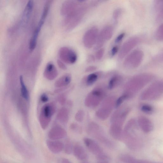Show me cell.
<instances>
[{"label":"cell","instance_id":"cell-32","mask_svg":"<svg viewBox=\"0 0 163 163\" xmlns=\"http://www.w3.org/2000/svg\"><path fill=\"white\" fill-rule=\"evenodd\" d=\"M96 67L94 66H91L88 67L86 69V71H91L96 70Z\"/></svg>","mask_w":163,"mask_h":163},{"label":"cell","instance_id":"cell-29","mask_svg":"<svg viewBox=\"0 0 163 163\" xmlns=\"http://www.w3.org/2000/svg\"><path fill=\"white\" fill-rule=\"evenodd\" d=\"M57 63L59 67L61 69H66V67L65 65L61 60H57Z\"/></svg>","mask_w":163,"mask_h":163},{"label":"cell","instance_id":"cell-16","mask_svg":"<svg viewBox=\"0 0 163 163\" xmlns=\"http://www.w3.org/2000/svg\"><path fill=\"white\" fill-rule=\"evenodd\" d=\"M73 152L75 156L79 160H84L87 157V155L84 149L79 145H75L73 147Z\"/></svg>","mask_w":163,"mask_h":163},{"label":"cell","instance_id":"cell-25","mask_svg":"<svg viewBox=\"0 0 163 163\" xmlns=\"http://www.w3.org/2000/svg\"><path fill=\"white\" fill-rule=\"evenodd\" d=\"M104 52L105 51L103 48H100L99 49L96 54V59L98 60L101 59L104 56Z\"/></svg>","mask_w":163,"mask_h":163},{"label":"cell","instance_id":"cell-12","mask_svg":"<svg viewBox=\"0 0 163 163\" xmlns=\"http://www.w3.org/2000/svg\"><path fill=\"white\" fill-rule=\"evenodd\" d=\"M66 135V133L64 129L58 127L53 128L48 133V136L50 139L58 140L63 139Z\"/></svg>","mask_w":163,"mask_h":163},{"label":"cell","instance_id":"cell-19","mask_svg":"<svg viewBox=\"0 0 163 163\" xmlns=\"http://www.w3.org/2000/svg\"><path fill=\"white\" fill-rule=\"evenodd\" d=\"M20 82L21 86V94L22 96L24 98L27 100L29 98L28 93L22 76L20 77Z\"/></svg>","mask_w":163,"mask_h":163},{"label":"cell","instance_id":"cell-22","mask_svg":"<svg viewBox=\"0 0 163 163\" xmlns=\"http://www.w3.org/2000/svg\"><path fill=\"white\" fill-rule=\"evenodd\" d=\"M119 78L118 76H115L112 78L110 80L109 85L108 88L110 89L113 88L119 83Z\"/></svg>","mask_w":163,"mask_h":163},{"label":"cell","instance_id":"cell-13","mask_svg":"<svg viewBox=\"0 0 163 163\" xmlns=\"http://www.w3.org/2000/svg\"><path fill=\"white\" fill-rule=\"evenodd\" d=\"M34 6L33 1H29L27 3L23 12L21 23L22 25L27 23L32 13Z\"/></svg>","mask_w":163,"mask_h":163},{"label":"cell","instance_id":"cell-18","mask_svg":"<svg viewBox=\"0 0 163 163\" xmlns=\"http://www.w3.org/2000/svg\"><path fill=\"white\" fill-rule=\"evenodd\" d=\"M140 110L144 113L151 115L152 114L154 111V109L153 106L147 104H143L140 106Z\"/></svg>","mask_w":163,"mask_h":163},{"label":"cell","instance_id":"cell-30","mask_svg":"<svg viewBox=\"0 0 163 163\" xmlns=\"http://www.w3.org/2000/svg\"><path fill=\"white\" fill-rule=\"evenodd\" d=\"M87 60L89 62H93L95 61V58L93 55H90L88 57Z\"/></svg>","mask_w":163,"mask_h":163},{"label":"cell","instance_id":"cell-31","mask_svg":"<svg viewBox=\"0 0 163 163\" xmlns=\"http://www.w3.org/2000/svg\"><path fill=\"white\" fill-rule=\"evenodd\" d=\"M41 99L43 102H45L48 101V98L46 95L43 94L41 96Z\"/></svg>","mask_w":163,"mask_h":163},{"label":"cell","instance_id":"cell-34","mask_svg":"<svg viewBox=\"0 0 163 163\" xmlns=\"http://www.w3.org/2000/svg\"><path fill=\"white\" fill-rule=\"evenodd\" d=\"M97 163H109V162L106 160H99Z\"/></svg>","mask_w":163,"mask_h":163},{"label":"cell","instance_id":"cell-17","mask_svg":"<svg viewBox=\"0 0 163 163\" xmlns=\"http://www.w3.org/2000/svg\"><path fill=\"white\" fill-rule=\"evenodd\" d=\"M54 111V107L50 104L47 105L43 108L41 116H44V118L47 120H49L53 114Z\"/></svg>","mask_w":163,"mask_h":163},{"label":"cell","instance_id":"cell-27","mask_svg":"<svg viewBox=\"0 0 163 163\" xmlns=\"http://www.w3.org/2000/svg\"><path fill=\"white\" fill-rule=\"evenodd\" d=\"M125 35V33H122L118 35L115 39V43H120L124 38Z\"/></svg>","mask_w":163,"mask_h":163},{"label":"cell","instance_id":"cell-7","mask_svg":"<svg viewBox=\"0 0 163 163\" xmlns=\"http://www.w3.org/2000/svg\"><path fill=\"white\" fill-rule=\"evenodd\" d=\"M98 30L96 27H93L88 30L83 37L84 46L90 48L96 43L98 36Z\"/></svg>","mask_w":163,"mask_h":163},{"label":"cell","instance_id":"cell-28","mask_svg":"<svg viewBox=\"0 0 163 163\" xmlns=\"http://www.w3.org/2000/svg\"><path fill=\"white\" fill-rule=\"evenodd\" d=\"M118 48L117 46H115L112 48L111 51V54L112 56H115L117 53Z\"/></svg>","mask_w":163,"mask_h":163},{"label":"cell","instance_id":"cell-14","mask_svg":"<svg viewBox=\"0 0 163 163\" xmlns=\"http://www.w3.org/2000/svg\"><path fill=\"white\" fill-rule=\"evenodd\" d=\"M44 74L48 79H53L57 76V71L52 62H49L46 67Z\"/></svg>","mask_w":163,"mask_h":163},{"label":"cell","instance_id":"cell-35","mask_svg":"<svg viewBox=\"0 0 163 163\" xmlns=\"http://www.w3.org/2000/svg\"><path fill=\"white\" fill-rule=\"evenodd\" d=\"M87 163V162H83V163Z\"/></svg>","mask_w":163,"mask_h":163},{"label":"cell","instance_id":"cell-4","mask_svg":"<svg viewBox=\"0 0 163 163\" xmlns=\"http://www.w3.org/2000/svg\"><path fill=\"white\" fill-rule=\"evenodd\" d=\"M141 41V39L140 37L134 36L125 42L120 50L118 55L119 58L121 60L124 58Z\"/></svg>","mask_w":163,"mask_h":163},{"label":"cell","instance_id":"cell-8","mask_svg":"<svg viewBox=\"0 0 163 163\" xmlns=\"http://www.w3.org/2000/svg\"><path fill=\"white\" fill-rule=\"evenodd\" d=\"M59 55L61 60L67 64H74L77 59L76 53L72 49L67 47L61 48Z\"/></svg>","mask_w":163,"mask_h":163},{"label":"cell","instance_id":"cell-3","mask_svg":"<svg viewBox=\"0 0 163 163\" xmlns=\"http://www.w3.org/2000/svg\"><path fill=\"white\" fill-rule=\"evenodd\" d=\"M144 57V54L142 50L140 49L135 50L125 60L124 66L130 69L138 67L142 63Z\"/></svg>","mask_w":163,"mask_h":163},{"label":"cell","instance_id":"cell-20","mask_svg":"<svg viewBox=\"0 0 163 163\" xmlns=\"http://www.w3.org/2000/svg\"><path fill=\"white\" fill-rule=\"evenodd\" d=\"M155 37L158 41H163V23L158 27L155 34Z\"/></svg>","mask_w":163,"mask_h":163},{"label":"cell","instance_id":"cell-24","mask_svg":"<svg viewBox=\"0 0 163 163\" xmlns=\"http://www.w3.org/2000/svg\"><path fill=\"white\" fill-rule=\"evenodd\" d=\"M129 98L128 95L126 94L120 97L117 100L116 104V107H118L123 102L125 99Z\"/></svg>","mask_w":163,"mask_h":163},{"label":"cell","instance_id":"cell-1","mask_svg":"<svg viewBox=\"0 0 163 163\" xmlns=\"http://www.w3.org/2000/svg\"><path fill=\"white\" fill-rule=\"evenodd\" d=\"M155 78L151 73H143L136 75L128 83L127 86L128 93L125 94L129 97L133 96L139 92Z\"/></svg>","mask_w":163,"mask_h":163},{"label":"cell","instance_id":"cell-10","mask_svg":"<svg viewBox=\"0 0 163 163\" xmlns=\"http://www.w3.org/2000/svg\"><path fill=\"white\" fill-rule=\"evenodd\" d=\"M50 5V2H48L46 4L39 21L32 35L34 37L38 38L41 29L47 17L49 8Z\"/></svg>","mask_w":163,"mask_h":163},{"label":"cell","instance_id":"cell-11","mask_svg":"<svg viewBox=\"0 0 163 163\" xmlns=\"http://www.w3.org/2000/svg\"><path fill=\"white\" fill-rule=\"evenodd\" d=\"M47 145L50 151L53 153H60L64 149V144L58 140H48L47 142Z\"/></svg>","mask_w":163,"mask_h":163},{"label":"cell","instance_id":"cell-9","mask_svg":"<svg viewBox=\"0 0 163 163\" xmlns=\"http://www.w3.org/2000/svg\"><path fill=\"white\" fill-rule=\"evenodd\" d=\"M138 123L141 130L145 133H150L153 130V123L146 117L143 116L139 117L138 120Z\"/></svg>","mask_w":163,"mask_h":163},{"label":"cell","instance_id":"cell-2","mask_svg":"<svg viewBox=\"0 0 163 163\" xmlns=\"http://www.w3.org/2000/svg\"><path fill=\"white\" fill-rule=\"evenodd\" d=\"M163 95V81H157L150 84L141 93L140 98L144 101H153Z\"/></svg>","mask_w":163,"mask_h":163},{"label":"cell","instance_id":"cell-23","mask_svg":"<svg viewBox=\"0 0 163 163\" xmlns=\"http://www.w3.org/2000/svg\"><path fill=\"white\" fill-rule=\"evenodd\" d=\"M73 148L71 142L68 140L67 141L64 145V149L66 153L67 154H70L73 151Z\"/></svg>","mask_w":163,"mask_h":163},{"label":"cell","instance_id":"cell-6","mask_svg":"<svg viewBox=\"0 0 163 163\" xmlns=\"http://www.w3.org/2000/svg\"><path fill=\"white\" fill-rule=\"evenodd\" d=\"M113 33V28L111 26H106L103 28L98 34L95 49L101 48L106 41L111 38Z\"/></svg>","mask_w":163,"mask_h":163},{"label":"cell","instance_id":"cell-21","mask_svg":"<svg viewBox=\"0 0 163 163\" xmlns=\"http://www.w3.org/2000/svg\"><path fill=\"white\" fill-rule=\"evenodd\" d=\"M97 78L98 76L96 74L93 73L90 74L87 78V84L88 85H92L96 81Z\"/></svg>","mask_w":163,"mask_h":163},{"label":"cell","instance_id":"cell-33","mask_svg":"<svg viewBox=\"0 0 163 163\" xmlns=\"http://www.w3.org/2000/svg\"><path fill=\"white\" fill-rule=\"evenodd\" d=\"M60 163H72L68 160L66 159V158H64L61 160Z\"/></svg>","mask_w":163,"mask_h":163},{"label":"cell","instance_id":"cell-26","mask_svg":"<svg viewBox=\"0 0 163 163\" xmlns=\"http://www.w3.org/2000/svg\"><path fill=\"white\" fill-rule=\"evenodd\" d=\"M121 13V10L118 9L115 10L114 12L113 18L115 21H117Z\"/></svg>","mask_w":163,"mask_h":163},{"label":"cell","instance_id":"cell-5","mask_svg":"<svg viewBox=\"0 0 163 163\" xmlns=\"http://www.w3.org/2000/svg\"><path fill=\"white\" fill-rule=\"evenodd\" d=\"M84 142L90 152L95 155L99 160H106L107 156L103 153L101 147L93 140L85 138Z\"/></svg>","mask_w":163,"mask_h":163},{"label":"cell","instance_id":"cell-15","mask_svg":"<svg viewBox=\"0 0 163 163\" xmlns=\"http://www.w3.org/2000/svg\"><path fill=\"white\" fill-rule=\"evenodd\" d=\"M156 20L159 22L163 20V1H156L154 2Z\"/></svg>","mask_w":163,"mask_h":163}]
</instances>
